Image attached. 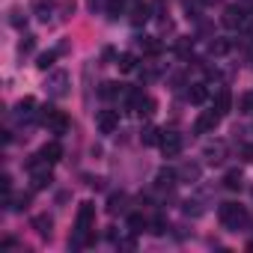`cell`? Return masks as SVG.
Masks as SVG:
<instances>
[{"instance_id":"obj_35","label":"cell","mask_w":253,"mask_h":253,"mask_svg":"<svg viewBox=\"0 0 253 253\" xmlns=\"http://www.w3.org/2000/svg\"><path fill=\"white\" fill-rule=\"evenodd\" d=\"M244 158H247V161H253V146H244Z\"/></svg>"},{"instance_id":"obj_32","label":"cell","mask_w":253,"mask_h":253,"mask_svg":"<svg viewBox=\"0 0 253 253\" xmlns=\"http://www.w3.org/2000/svg\"><path fill=\"white\" fill-rule=\"evenodd\" d=\"M33 48H36V36H24V39H21V45H18V51H21V54H30Z\"/></svg>"},{"instance_id":"obj_33","label":"cell","mask_w":253,"mask_h":253,"mask_svg":"<svg viewBox=\"0 0 253 253\" xmlns=\"http://www.w3.org/2000/svg\"><path fill=\"white\" fill-rule=\"evenodd\" d=\"M39 18H42V21H48V18H51V3H45V0L39 3Z\"/></svg>"},{"instance_id":"obj_4","label":"cell","mask_w":253,"mask_h":253,"mask_svg":"<svg viewBox=\"0 0 253 253\" xmlns=\"http://www.w3.org/2000/svg\"><path fill=\"white\" fill-rule=\"evenodd\" d=\"M45 92L54 98H63L69 92V72H51L45 81Z\"/></svg>"},{"instance_id":"obj_28","label":"cell","mask_w":253,"mask_h":253,"mask_svg":"<svg viewBox=\"0 0 253 253\" xmlns=\"http://www.w3.org/2000/svg\"><path fill=\"white\" fill-rule=\"evenodd\" d=\"M238 110H241V113H253V92H244V95L238 98Z\"/></svg>"},{"instance_id":"obj_3","label":"cell","mask_w":253,"mask_h":253,"mask_svg":"<svg viewBox=\"0 0 253 253\" xmlns=\"http://www.w3.org/2000/svg\"><path fill=\"white\" fill-rule=\"evenodd\" d=\"M39 122H42V125H48V131H51V134H66V131H69V116H66L63 110L51 107V104H45V107H42Z\"/></svg>"},{"instance_id":"obj_1","label":"cell","mask_w":253,"mask_h":253,"mask_svg":"<svg viewBox=\"0 0 253 253\" xmlns=\"http://www.w3.org/2000/svg\"><path fill=\"white\" fill-rule=\"evenodd\" d=\"M217 217H220V223H223L226 229L238 232V229L247 223V209L238 206V203H223V206L217 209Z\"/></svg>"},{"instance_id":"obj_30","label":"cell","mask_w":253,"mask_h":253,"mask_svg":"<svg viewBox=\"0 0 253 253\" xmlns=\"http://www.w3.org/2000/svg\"><path fill=\"white\" fill-rule=\"evenodd\" d=\"M149 232H152V235H164V232H167V223H164V217H155V220L149 223Z\"/></svg>"},{"instance_id":"obj_5","label":"cell","mask_w":253,"mask_h":253,"mask_svg":"<svg viewBox=\"0 0 253 253\" xmlns=\"http://www.w3.org/2000/svg\"><path fill=\"white\" fill-rule=\"evenodd\" d=\"M220 125V113L211 107V110H203L200 116H197V122H194V131L197 134H214V128Z\"/></svg>"},{"instance_id":"obj_14","label":"cell","mask_w":253,"mask_h":253,"mask_svg":"<svg viewBox=\"0 0 253 253\" xmlns=\"http://www.w3.org/2000/svg\"><path fill=\"white\" fill-rule=\"evenodd\" d=\"M116 69H119L122 75L134 72V69H137V57H134V54H128V51H125V54H119V57H116Z\"/></svg>"},{"instance_id":"obj_17","label":"cell","mask_w":253,"mask_h":253,"mask_svg":"<svg viewBox=\"0 0 253 253\" xmlns=\"http://www.w3.org/2000/svg\"><path fill=\"white\" fill-rule=\"evenodd\" d=\"M161 140V131L155 128V125H143V131H140V143L143 146H158Z\"/></svg>"},{"instance_id":"obj_25","label":"cell","mask_w":253,"mask_h":253,"mask_svg":"<svg viewBox=\"0 0 253 253\" xmlns=\"http://www.w3.org/2000/svg\"><path fill=\"white\" fill-rule=\"evenodd\" d=\"M107 211H110V214L125 211V194H113V197L107 200Z\"/></svg>"},{"instance_id":"obj_11","label":"cell","mask_w":253,"mask_h":253,"mask_svg":"<svg viewBox=\"0 0 253 253\" xmlns=\"http://www.w3.org/2000/svg\"><path fill=\"white\" fill-rule=\"evenodd\" d=\"M140 51H143L146 57H158V54L164 51V45H161L158 36H143V39H140Z\"/></svg>"},{"instance_id":"obj_23","label":"cell","mask_w":253,"mask_h":253,"mask_svg":"<svg viewBox=\"0 0 253 253\" xmlns=\"http://www.w3.org/2000/svg\"><path fill=\"white\" fill-rule=\"evenodd\" d=\"M33 107H36V101H33L30 95H27V98H21V101H18V107H15V110H18V119H30V116H33Z\"/></svg>"},{"instance_id":"obj_7","label":"cell","mask_w":253,"mask_h":253,"mask_svg":"<svg viewBox=\"0 0 253 253\" xmlns=\"http://www.w3.org/2000/svg\"><path fill=\"white\" fill-rule=\"evenodd\" d=\"M95 125L101 134H113L119 128V110H98L95 113Z\"/></svg>"},{"instance_id":"obj_27","label":"cell","mask_w":253,"mask_h":253,"mask_svg":"<svg viewBox=\"0 0 253 253\" xmlns=\"http://www.w3.org/2000/svg\"><path fill=\"white\" fill-rule=\"evenodd\" d=\"M203 211H206V209H203V203H200V200H188V203H185V214H191V217H200Z\"/></svg>"},{"instance_id":"obj_29","label":"cell","mask_w":253,"mask_h":253,"mask_svg":"<svg viewBox=\"0 0 253 253\" xmlns=\"http://www.w3.org/2000/svg\"><path fill=\"white\" fill-rule=\"evenodd\" d=\"M24 21H27V15H24L18 6H15V9H9V24H12V27H21Z\"/></svg>"},{"instance_id":"obj_10","label":"cell","mask_w":253,"mask_h":253,"mask_svg":"<svg viewBox=\"0 0 253 253\" xmlns=\"http://www.w3.org/2000/svg\"><path fill=\"white\" fill-rule=\"evenodd\" d=\"M223 155H226V143H223V140H214V143H209V146L203 149V158H206L209 164H220Z\"/></svg>"},{"instance_id":"obj_6","label":"cell","mask_w":253,"mask_h":253,"mask_svg":"<svg viewBox=\"0 0 253 253\" xmlns=\"http://www.w3.org/2000/svg\"><path fill=\"white\" fill-rule=\"evenodd\" d=\"M164 158H176L182 152V134L179 131H161V140H158Z\"/></svg>"},{"instance_id":"obj_16","label":"cell","mask_w":253,"mask_h":253,"mask_svg":"<svg viewBox=\"0 0 253 253\" xmlns=\"http://www.w3.org/2000/svg\"><path fill=\"white\" fill-rule=\"evenodd\" d=\"M244 185V173L241 170H226V176H223V188L226 191H238Z\"/></svg>"},{"instance_id":"obj_20","label":"cell","mask_w":253,"mask_h":253,"mask_svg":"<svg viewBox=\"0 0 253 253\" xmlns=\"http://www.w3.org/2000/svg\"><path fill=\"white\" fill-rule=\"evenodd\" d=\"M188 98H191L194 104H203V101L209 98V89H206V84H191V89H188Z\"/></svg>"},{"instance_id":"obj_2","label":"cell","mask_w":253,"mask_h":253,"mask_svg":"<svg viewBox=\"0 0 253 253\" xmlns=\"http://www.w3.org/2000/svg\"><path fill=\"white\" fill-rule=\"evenodd\" d=\"M220 21H223L226 30H247L253 24V12L244 9V6H238V3H232V6L223 9V18Z\"/></svg>"},{"instance_id":"obj_19","label":"cell","mask_w":253,"mask_h":253,"mask_svg":"<svg viewBox=\"0 0 253 253\" xmlns=\"http://www.w3.org/2000/svg\"><path fill=\"white\" fill-rule=\"evenodd\" d=\"M122 89H125L122 84L107 81V84H101V86H98V95H101V98H122Z\"/></svg>"},{"instance_id":"obj_8","label":"cell","mask_w":253,"mask_h":253,"mask_svg":"<svg viewBox=\"0 0 253 253\" xmlns=\"http://www.w3.org/2000/svg\"><path fill=\"white\" fill-rule=\"evenodd\" d=\"M30 226H33V229H36L42 238H51V232H54V217H51L48 211H42V214H33Z\"/></svg>"},{"instance_id":"obj_24","label":"cell","mask_w":253,"mask_h":253,"mask_svg":"<svg viewBox=\"0 0 253 253\" xmlns=\"http://www.w3.org/2000/svg\"><path fill=\"white\" fill-rule=\"evenodd\" d=\"M57 54H60V51H45V54H39V57H36V66H39L42 72H48V69L54 66V60H57Z\"/></svg>"},{"instance_id":"obj_22","label":"cell","mask_w":253,"mask_h":253,"mask_svg":"<svg viewBox=\"0 0 253 253\" xmlns=\"http://www.w3.org/2000/svg\"><path fill=\"white\" fill-rule=\"evenodd\" d=\"M146 226H149V220H146L143 214H131V217H128V232H131V235H140Z\"/></svg>"},{"instance_id":"obj_9","label":"cell","mask_w":253,"mask_h":253,"mask_svg":"<svg viewBox=\"0 0 253 253\" xmlns=\"http://www.w3.org/2000/svg\"><path fill=\"white\" fill-rule=\"evenodd\" d=\"M155 107H158V104H155V98H149V95L143 92V95L134 101V107H131V110H134V116H137V119H149V116L155 113Z\"/></svg>"},{"instance_id":"obj_21","label":"cell","mask_w":253,"mask_h":253,"mask_svg":"<svg viewBox=\"0 0 253 253\" xmlns=\"http://www.w3.org/2000/svg\"><path fill=\"white\" fill-rule=\"evenodd\" d=\"M179 179H182V182H197V179H200V164H182Z\"/></svg>"},{"instance_id":"obj_12","label":"cell","mask_w":253,"mask_h":253,"mask_svg":"<svg viewBox=\"0 0 253 253\" xmlns=\"http://www.w3.org/2000/svg\"><path fill=\"white\" fill-rule=\"evenodd\" d=\"M220 116H226L229 113V107H232V92L229 89H217V95H214V104H211Z\"/></svg>"},{"instance_id":"obj_36","label":"cell","mask_w":253,"mask_h":253,"mask_svg":"<svg viewBox=\"0 0 253 253\" xmlns=\"http://www.w3.org/2000/svg\"><path fill=\"white\" fill-rule=\"evenodd\" d=\"M250 197H253V191H250Z\"/></svg>"},{"instance_id":"obj_15","label":"cell","mask_w":253,"mask_h":253,"mask_svg":"<svg viewBox=\"0 0 253 253\" xmlns=\"http://www.w3.org/2000/svg\"><path fill=\"white\" fill-rule=\"evenodd\" d=\"M176 179H179V173H176V170L161 167V170H158V176H155V185H158V188H173V185H176Z\"/></svg>"},{"instance_id":"obj_18","label":"cell","mask_w":253,"mask_h":253,"mask_svg":"<svg viewBox=\"0 0 253 253\" xmlns=\"http://www.w3.org/2000/svg\"><path fill=\"white\" fill-rule=\"evenodd\" d=\"M143 21H149V3H140V0H137V3L131 6V24H143Z\"/></svg>"},{"instance_id":"obj_31","label":"cell","mask_w":253,"mask_h":253,"mask_svg":"<svg viewBox=\"0 0 253 253\" xmlns=\"http://www.w3.org/2000/svg\"><path fill=\"white\" fill-rule=\"evenodd\" d=\"M122 9H125V0H110V6H107L110 18H119V15H122Z\"/></svg>"},{"instance_id":"obj_26","label":"cell","mask_w":253,"mask_h":253,"mask_svg":"<svg viewBox=\"0 0 253 253\" xmlns=\"http://www.w3.org/2000/svg\"><path fill=\"white\" fill-rule=\"evenodd\" d=\"M229 48H232V45H229V39H214V42L209 45V54H214V57H223Z\"/></svg>"},{"instance_id":"obj_13","label":"cell","mask_w":253,"mask_h":253,"mask_svg":"<svg viewBox=\"0 0 253 253\" xmlns=\"http://www.w3.org/2000/svg\"><path fill=\"white\" fill-rule=\"evenodd\" d=\"M39 155H42V158H45L48 164H57V161L63 158V146H60L57 140H51V143H45V146L39 149Z\"/></svg>"},{"instance_id":"obj_34","label":"cell","mask_w":253,"mask_h":253,"mask_svg":"<svg viewBox=\"0 0 253 253\" xmlns=\"http://www.w3.org/2000/svg\"><path fill=\"white\" fill-rule=\"evenodd\" d=\"M27 206H30V197H27V194H21V197L15 200V206H12V209H18V211H21V209H27Z\"/></svg>"}]
</instances>
